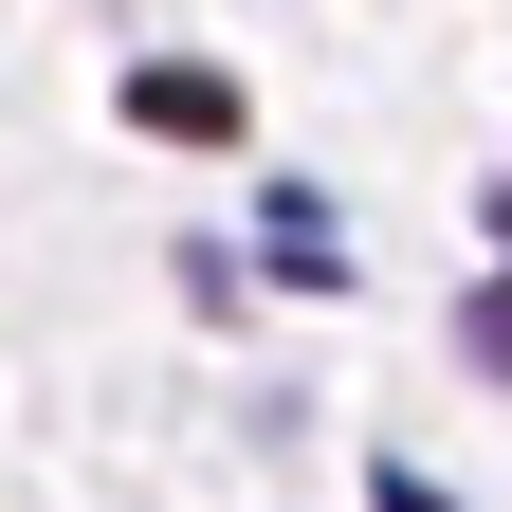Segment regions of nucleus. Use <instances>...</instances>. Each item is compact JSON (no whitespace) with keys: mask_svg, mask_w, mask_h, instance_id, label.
<instances>
[{"mask_svg":"<svg viewBox=\"0 0 512 512\" xmlns=\"http://www.w3.org/2000/svg\"><path fill=\"white\" fill-rule=\"evenodd\" d=\"M128 128H165V147H238V74H202V55H147V74H128Z\"/></svg>","mask_w":512,"mask_h":512,"instance_id":"nucleus-1","label":"nucleus"},{"mask_svg":"<svg viewBox=\"0 0 512 512\" xmlns=\"http://www.w3.org/2000/svg\"><path fill=\"white\" fill-rule=\"evenodd\" d=\"M366 494H384V512H458V494H439V476H421V458H384V476H366Z\"/></svg>","mask_w":512,"mask_h":512,"instance_id":"nucleus-2","label":"nucleus"},{"mask_svg":"<svg viewBox=\"0 0 512 512\" xmlns=\"http://www.w3.org/2000/svg\"><path fill=\"white\" fill-rule=\"evenodd\" d=\"M458 330H476V366H512V293H476V311H458Z\"/></svg>","mask_w":512,"mask_h":512,"instance_id":"nucleus-3","label":"nucleus"}]
</instances>
